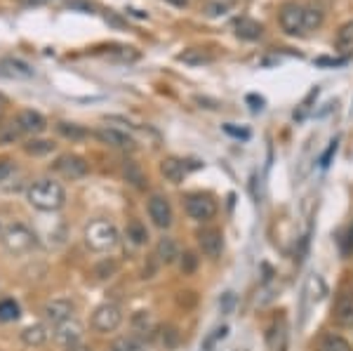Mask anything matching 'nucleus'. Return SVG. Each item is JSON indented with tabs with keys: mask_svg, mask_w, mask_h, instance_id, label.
I'll list each match as a JSON object with an SVG mask.
<instances>
[{
	"mask_svg": "<svg viewBox=\"0 0 353 351\" xmlns=\"http://www.w3.org/2000/svg\"><path fill=\"white\" fill-rule=\"evenodd\" d=\"M52 337H55V342L59 347L71 349L83 342V326H80L76 318H68V321H64L52 328Z\"/></svg>",
	"mask_w": 353,
	"mask_h": 351,
	"instance_id": "7",
	"label": "nucleus"
},
{
	"mask_svg": "<svg viewBox=\"0 0 353 351\" xmlns=\"http://www.w3.org/2000/svg\"><path fill=\"white\" fill-rule=\"evenodd\" d=\"M94 135H97V140L106 146L122 148V151H132V148H135V140H132L125 130H118V127H99Z\"/></svg>",
	"mask_w": 353,
	"mask_h": 351,
	"instance_id": "12",
	"label": "nucleus"
},
{
	"mask_svg": "<svg viewBox=\"0 0 353 351\" xmlns=\"http://www.w3.org/2000/svg\"><path fill=\"white\" fill-rule=\"evenodd\" d=\"M109 351H144V344L137 335H127V337H118L111 342Z\"/></svg>",
	"mask_w": 353,
	"mask_h": 351,
	"instance_id": "25",
	"label": "nucleus"
},
{
	"mask_svg": "<svg viewBox=\"0 0 353 351\" xmlns=\"http://www.w3.org/2000/svg\"><path fill=\"white\" fill-rule=\"evenodd\" d=\"M26 200L40 212H57L66 203V191L55 179H38L29 186Z\"/></svg>",
	"mask_w": 353,
	"mask_h": 351,
	"instance_id": "1",
	"label": "nucleus"
},
{
	"mask_svg": "<svg viewBox=\"0 0 353 351\" xmlns=\"http://www.w3.org/2000/svg\"><path fill=\"white\" fill-rule=\"evenodd\" d=\"M116 271H118V264L114 262V259H104L101 264H97V269H94V276L104 281V278H111Z\"/></svg>",
	"mask_w": 353,
	"mask_h": 351,
	"instance_id": "34",
	"label": "nucleus"
},
{
	"mask_svg": "<svg viewBox=\"0 0 353 351\" xmlns=\"http://www.w3.org/2000/svg\"><path fill=\"white\" fill-rule=\"evenodd\" d=\"M57 132L64 137V140H68V142H83V140H88L90 137V132L85 130L83 125H76V123H57Z\"/></svg>",
	"mask_w": 353,
	"mask_h": 351,
	"instance_id": "24",
	"label": "nucleus"
},
{
	"mask_svg": "<svg viewBox=\"0 0 353 351\" xmlns=\"http://www.w3.org/2000/svg\"><path fill=\"white\" fill-rule=\"evenodd\" d=\"M132 328H135V333H139V335L151 333V328H153L151 316H148L146 311H137L135 316H132Z\"/></svg>",
	"mask_w": 353,
	"mask_h": 351,
	"instance_id": "32",
	"label": "nucleus"
},
{
	"mask_svg": "<svg viewBox=\"0 0 353 351\" xmlns=\"http://www.w3.org/2000/svg\"><path fill=\"white\" fill-rule=\"evenodd\" d=\"M125 236L132 246H146L148 243V229L144 222L139 220H130L127 222V229H125Z\"/></svg>",
	"mask_w": 353,
	"mask_h": 351,
	"instance_id": "21",
	"label": "nucleus"
},
{
	"mask_svg": "<svg viewBox=\"0 0 353 351\" xmlns=\"http://www.w3.org/2000/svg\"><path fill=\"white\" fill-rule=\"evenodd\" d=\"M179 269L184 276H191L194 271L198 269V257L196 252H191V250H186L184 255H179Z\"/></svg>",
	"mask_w": 353,
	"mask_h": 351,
	"instance_id": "33",
	"label": "nucleus"
},
{
	"mask_svg": "<svg viewBox=\"0 0 353 351\" xmlns=\"http://www.w3.org/2000/svg\"><path fill=\"white\" fill-rule=\"evenodd\" d=\"M346 248L353 250V226L349 229V236H346Z\"/></svg>",
	"mask_w": 353,
	"mask_h": 351,
	"instance_id": "40",
	"label": "nucleus"
},
{
	"mask_svg": "<svg viewBox=\"0 0 353 351\" xmlns=\"http://www.w3.org/2000/svg\"><path fill=\"white\" fill-rule=\"evenodd\" d=\"M21 135H24V132L19 130L17 120H12V123H8V125H0V144H12V142H17Z\"/></svg>",
	"mask_w": 353,
	"mask_h": 351,
	"instance_id": "31",
	"label": "nucleus"
},
{
	"mask_svg": "<svg viewBox=\"0 0 353 351\" xmlns=\"http://www.w3.org/2000/svg\"><path fill=\"white\" fill-rule=\"evenodd\" d=\"M120 323H122V311L114 302H106V304L97 307L92 313V328L97 333H114L118 330Z\"/></svg>",
	"mask_w": 353,
	"mask_h": 351,
	"instance_id": "6",
	"label": "nucleus"
},
{
	"mask_svg": "<svg viewBox=\"0 0 353 351\" xmlns=\"http://www.w3.org/2000/svg\"><path fill=\"white\" fill-rule=\"evenodd\" d=\"M24 151L29 153V156H34V158H40V156H47V153L55 151V144L47 142V140H31V142H26V144H24Z\"/></svg>",
	"mask_w": 353,
	"mask_h": 351,
	"instance_id": "26",
	"label": "nucleus"
},
{
	"mask_svg": "<svg viewBox=\"0 0 353 351\" xmlns=\"http://www.w3.org/2000/svg\"><path fill=\"white\" fill-rule=\"evenodd\" d=\"M168 3H172V5H176V8H184L186 3H189V0H168Z\"/></svg>",
	"mask_w": 353,
	"mask_h": 351,
	"instance_id": "42",
	"label": "nucleus"
},
{
	"mask_svg": "<svg viewBox=\"0 0 353 351\" xmlns=\"http://www.w3.org/2000/svg\"><path fill=\"white\" fill-rule=\"evenodd\" d=\"M266 347L269 351H285L287 349V323L285 318H278L266 330Z\"/></svg>",
	"mask_w": 353,
	"mask_h": 351,
	"instance_id": "15",
	"label": "nucleus"
},
{
	"mask_svg": "<svg viewBox=\"0 0 353 351\" xmlns=\"http://www.w3.org/2000/svg\"><path fill=\"white\" fill-rule=\"evenodd\" d=\"M68 351H92V349H88L83 342H80V344H76V347H71V349H68Z\"/></svg>",
	"mask_w": 353,
	"mask_h": 351,
	"instance_id": "41",
	"label": "nucleus"
},
{
	"mask_svg": "<svg viewBox=\"0 0 353 351\" xmlns=\"http://www.w3.org/2000/svg\"><path fill=\"white\" fill-rule=\"evenodd\" d=\"M184 210L191 220L196 222H210L217 215V203L205 194H191L184 200Z\"/></svg>",
	"mask_w": 353,
	"mask_h": 351,
	"instance_id": "5",
	"label": "nucleus"
},
{
	"mask_svg": "<svg viewBox=\"0 0 353 351\" xmlns=\"http://www.w3.org/2000/svg\"><path fill=\"white\" fill-rule=\"evenodd\" d=\"M160 172H163V177L168 179V182L179 184L181 179L189 174V166H186L184 161H179V158H165V161L160 163Z\"/></svg>",
	"mask_w": 353,
	"mask_h": 351,
	"instance_id": "18",
	"label": "nucleus"
},
{
	"mask_svg": "<svg viewBox=\"0 0 353 351\" xmlns=\"http://www.w3.org/2000/svg\"><path fill=\"white\" fill-rule=\"evenodd\" d=\"M14 120H17L19 130L24 132V135H40V132L47 127V120L42 118V114H38V111H34V109L19 111Z\"/></svg>",
	"mask_w": 353,
	"mask_h": 351,
	"instance_id": "14",
	"label": "nucleus"
},
{
	"mask_svg": "<svg viewBox=\"0 0 353 351\" xmlns=\"http://www.w3.org/2000/svg\"><path fill=\"white\" fill-rule=\"evenodd\" d=\"M261 24L254 19H240L238 24H235V34H238V38L243 40H257L261 38Z\"/></svg>",
	"mask_w": 353,
	"mask_h": 351,
	"instance_id": "22",
	"label": "nucleus"
},
{
	"mask_svg": "<svg viewBox=\"0 0 353 351\" xmlns=\"http://www.w3.org/2000/svg\"><path fill=\"white\" fill-rule=\"evenodd\" d=\"M29 5H42V3H47V0H26Z\"/></svg>",
	"mask_w": 353,
	"mask_h": 351,
	"instance_id": "43",
	"label": "nucleus"
},
{
	"mask_svg": "<svg viewBox=\"0 0 353 351\" xmlns=\"http://www.w3.org/2000/svg\"><path fill=\"white\" fill-rule=\"evenodd\" d=\"M332 318L339 328H353V295H349V292L339 295L332 311Z\"/></svg>",
	"mask_w": 353,
	"mask_h": 351,
	"instance_id": "16",
	"label": "nucleus"
},
{
	"mask_svg": "<svg viewBox=\"0 0 353 351\" xmlns=\"http://www.w3.org/2000/svg\"><path fill=\"white\" fill-rule=\"evenodd\" d=\"M85 243L94 252H109L118 246V229L109 220H92L85 226Z\"/></svg>",
	"mask_w": 353,
	"mask_h": 351,
	"instance_id": "3",
	"label": "nucleus"
},
{
	"mask_svg": "<svg viewBox=\"0 0 353 351\" xmlns=\"http://www.w3.org/2000/svg\"><path fill=\"white\" fill-rule=\"evenodd\" d=\"M318 351H353V349H351V344L341 337V335H328V337L320 342Z\"/></svg>",
	"mask_w": 353,
	"mask_h": 351,
	"instance_id": "29",
	"label": "nucleus"
},
{
	"mask_svg": "<svg viewBox=\"0 0 353 351\" xmlns=\"http://www.w3.org/2000/svg\"><path fill=\"white\" fill-rule=\"evenodd\" d=\"M158 342H160V347H165V349H174L176 344L181 342V335L174 326H165V328H160V333H158Z\"/></svg>",
	"mask_w": 353,
	"mask_h": 351,
	"instance_id": "27",
	"label": "nucleus"
},
{
	"mask_svg": "<svg viewBox=\"0 0 353 351\" xmlns=\"http://www.w3.org/2000/svg\"><path fill=\"white\" fill-rule=\"evenodd\" d=\"M122 172H125V179H127V182H130L132 186H137V189H144V186H146V177H144V172L139 170L137 163L127 161L125 168H122Z\"/></svg>",
	"mask_w": 353,
	"mask_h": 351,
	"instance_id": "28",
	"label": "nucleus"
},
{
	"mask_svg": "<svg viewBox=\"0 0 353 351\" xmlns=\"http://www.w3.org/2000/svg\"><path fill=\"white\" fill-rule=\"evenodd\" d=\"M73 311H76V307H73L71 300H50L42 307V318H45L47 326L55 328L59 323L73 318Z\"/></svg>",
	"mask_w": 353,
	"mask_h": 351,
	"instance_id": "10",
	"label": "nucleus"
},
{
	"mask_svg": "<svg viewBox=\"0 0 353 351\" xmlns=\"http://www.w3.org/2000/svg\"><path fill=\"white\" fill-rule=\"evenodd\" d=\"M12 172H14V161H10V158H0V184H3Z\"/></svg>",
	"mask_w": 353,
	"mask_h": 351,
	"instance_id": "36",
	"label": "nucleus"
},
{
	"mask_svg": "<svg viewBox=\"0 0 353 351\" xmlns=\"http://www.w3.org/2000/svg\"><path fill=\"white\" fill-rule=\"evenodd\" d=\"M52 168H55L59 174L68 177V179H80V177H85V174L90 172L88 161L76 156V153H64V156H59Z\"/></svg>",
	"mask_w": 353,
	"mask_h": 351,
	"instance_id": "8",
	"label": "nucleus"
},
{
	"mask_svg": "<svg viewBox=\"0 0 353 351\" xmlns=\"http://www.w3.org/2000/svg\"><path fill=\"white\" fill-rule=\"evenodd\" d=\"M278 21L287 36L306 34V8L299 3H285L278 12Z\"/></svg>",
	"mask_w": 353,
	"mask_h": 351,
	"instance_id": "4",
	"label": "nucleus"
},
{
	"mask_svg": "<svg viewBox=\"0 0 353 351\" xmlns=\"http://www.w3.org/2000/svg\"><path fill=\"white\" fill-rule=\"evenodd\" d=\"M5 111H8V99H5V94H0V120H3Z\"/></svg>",
	"mask_w": 353,
	"mask_h": 351,
	"instance_id": "39",
	"label": "nucleus"
},
{
	"mask_svg": "<svg viewBox=\"0 0 353 351\" xmlns=\"http://www.w3.org/2000/svg\"><path fill=\"white\" fill-rule=\"evenodd\" d=\"M224 130H226L231 137H240V140H248V137H250V132H248V130H243V127H240V130H238V127H233L231 123L224 125Z\"/></svg>",
	"mask_w": 353,
	"mask_h": 351,
	"instance_id": "37",
	"label": "nucleus"
},
{
	"mask_svg": "<svg viewBox=\"0 0 353 351\" xmlns=\"http://www.w3.org/2000/svg\"><path fill=\"white\" fill-rule=\"evenodd\" d=\"M19 318V304L14 300L0 302V323H12Z\"/></svg>",
	"mask_w": 353,
	"mask_h": 351,
	"instance_id": "30",
	"label": "nucleus"
},
{
	"mask_svg": "<svg viewBox=\"0 0 353 351\" xmlns=\"http://www.w3.org/2000/svg\"><path fill=\"white\" fill-rule=\"evenodd\" d=\"M0 76L12 78V81H29V78H34V68L21 60L5 57V60H0Z\"/></svg>",
	"mask_w": 353,
	"mask_h": 351,
	"instance_id": "13",
	"label": "nucleus"
},
{
	"mask_svg": "<svg viewBox=\"0 0 353 351\" xmlns=\"http://www.w3.org/2000/svg\"><path fill=\"white\" fill-rule=\"evenodd\" d=\"M335 50L339 55H353V19L346 21L344 26H339L335 38Z\"/></svg>",
	"mask_w": 353,
	"mask_h": 351,
	"instance_id": "20",
	"label": "nucleus"
},
{
	"mask_svg": "<svg viewBox=\"0 0 353 351\" xmlns=\"http://www.w3.org/2000/svg\"><path fill=\"white\" fill-rule=\"evenodd\" d=\"M320 24H323V10L306 8V31H315Z\"/></svg>",
	"mask_w": 353,
	"mask_h": 351,
	"instance_id": "35",
	"label": "nucleus"
},
{
	"mask_svg": "<svg viewBox=\"0 0 353 351\" xmlns=\"http://www.w3.org/2000/svg\"><path fill=\"white\" fill-rule=\"evenodd\" d=\"M231 304H233V295H231V292H226V297H224V304H219V307H222L224 311H228V309H231Z\"/></svg>",
	"mask_w": 353,
	"mask_h": 351,
	"instance_id": "38",
	"label": "nucleus"
},
{
	"mask_svg": "<svg viewBox=\"0 0 353 351\" xmlns=\"http://www.w3.org/2000/svg\"><path fill=\"white\" fill-rule=\"evenodd\" d=\"M148 217H151V222L158 229L172 226L174 217H172V205H170V200L160 194H153L151 198H148Z\"/></svg>",
	"mask_w": 353,
	"mask_h": 351,
	"instance_id": "9",
	"label": "nucleus"
},
{
	"mask_svg": "<svg viewBox=\"0 0 353 351\" xmlns=\"http://www.w3.org/2000/svg\"><path fill=\"white\" fill-rule=\"evenodd\" d=\"M0 243L10 255H26L38 246V238L24 222H12L0 231Z\"/></svg>",
	"mask_w": 353,
	"mask_h": 351,
	"instance_id": "2",
	"label": "nucleus"
},
{
	"mask_svg": "<svg viewBox=\"0 0 353 351\" xmlns=\"http://www.w3.org/2000/svg\"><path fill=\"white\" fill-rule=\"evenodd\" d=\"M156 257L160 264H174L179 259V246H176L174 238L163 236L156 246Z\"/></svg>",
	"mask_w": 353,
	"mask_h": 351,
	"instance_id": "19",
	"label": "nucleus"
},
{
	"mask_svg": "<svg viewBox=\"0 0 353 351\" xmlns=\"http://www.w3.org/2000/svg\"><path fill=\"white\" fill-rule=\"evenodd\" d=\"M176 60L189 64V66H202V64L212 62V55L207 50H202V47H189V50L181 52Z\"/></svg>",
	"mask_w": 353,
	"mask_h": 351,
	"instance_id": "23",
	"label": "nucleus"
},
{
	"mask_svg": "<svg viewBox=\"0 0 353 351\" xmlns=\"http://www.w3.org/2000/svg\"><path fill=\"white\" fill-rule=\"evenodd\" d=\"M198 246H200V252L210 259H217L224 250V236L222 231L215 226H205L198 231Z\"/></svg>",
	"mask_w": 353,
	"mask_h": 351,
	"instance_id": "11",
	"label": "nucleus"
},
{
	"mask_svg": "<svg viewBox=\"0 0 353 351\" xmlns=\"http://www.w3.org/2000/svg\"><path fill=\"white\" fill-rule=\"evenodd\" d=\"M19 337L26 347H42L50 339V326L47 323H34V326L24 328Z\"/></svg>",
	"mask_w": 353,
	"mask_h": 351,
	"instance_id": "17",
	"label": "nucleus"
}]
</instances>
